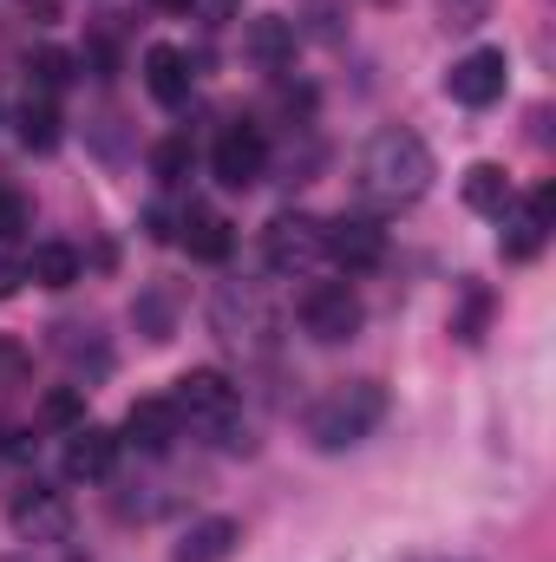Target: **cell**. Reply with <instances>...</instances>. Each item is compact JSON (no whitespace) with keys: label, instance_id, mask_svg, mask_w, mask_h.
I'll return each mask as SVG.
<instances>
[{"label":"cell","instance_id":"6da1fadb","mask_svg":"<svg viewBox=\"0 0 556 562\" xmlns=\"http://www.w3.org/2000/svg\"><path fill=\"white\" fill-rule=\"evenodd\" d=\"M354 183H360V196H367L374 210H407V203H419V196L432 190V150H425L419 132L387 125V132L367 138Z\"/></svg>","mask_w":556,"mask_h":562},{"label":"cell","instance_id":"7a4b0ae2","mask_svg":"<svg viewBox=\"0 0 556 562\" xmlns=\"http://www.w3.org/2000/svg\"><path fill=\"white\" fill-rule=\"evenodd\" d=\"M380 419H387V386L380 380H347V386H334V393L314 400L308 438H314V451H347V445H360Z\"/></svg>","mask_w":556,"mask_h":562},{"label":"cell","instance_id":"3957f363","mask_svg":"<svg viewBox=\"0 0 556 562\" xmlns=\"http://www.w3.org/2000/svg\"><path fill=\"white\" fill-rule=\"evenodd\" d=\"M360 321H367V307H360V294H354L347 281H314V288L301 294V334H314L321 347L354 340Z\"/></svg>","mask_w":556,"mask_h":562},{"label":"cell","instance_id":"277c9868","mask_svg":"<svg viewBox=\"0 0 556 562\" xmlns=\"http://www.w3.org/2000/svg\"><path fill=\"white\" fill-rule=\"evenodd\" d=\"M236 380L230 373H216V367H190L184 380H177V393H170V406H177V419L203 425V431H230L236 419Z\"/></svg>","mask_w":556,"mask_h":562},{"label":"cell","instance_id":"5b68a950","mask_svg":"<svg viewBox=\"0 0 556 562\" xmlns=\"http://www.w3.org/2000/svg\"><path fill=\"white\" fill-rule=\"evenodd\" d=\"M321 256H327V243H321V223H314V216L281 210L276 223L263 229V262H269V276H308Z\"/></svg>","mask_w":556,"mask_h":562},{"label":"cell","instance_id":"8992f818","mask_svg":"<svg viewBox=\"0 0 556 562\" xmlns=\"http://www.w3.org/2000/svg\"><path fill=\"white\" fill-rule=\"evenodd\" d=\"M504 79H511V59H504V46H471L452 72H445V92L458 99V105H471V112H485V105H498L504 99Z\"/></svg>","mask_w":556,"mask_h":562},{"label":"cell","instance_id":"52a82bcc","mask_svg":"<svg viewBox=\"0 0 556 562\" xmlns=\"http://www.w3.org/2000/svg\"><path fill=\"white\" fill-rule=\"evenodd\" d=\"M7 524H13L20 543H66V537H73V504H66L59 491H46V484H26V491L7 504Z\"/></svg>","mask_w":556,"mask_h":562},{"label":"cell","instance_id":"ba28073f","mask_svg":"<svg viewBox=\"0 0 556 562\" xmlns=\"http://www.w3.org/2000/svg\"><path fill=\"white\" fill-rule=\"evenodd\" d=\"M210 170H216L223 190L263 183V170H269V138H263L256 125H223V138H216V150H210Z\"/></svg>","mask_w":556,"mask_h":562},{"label":"cell","instance_id":"9c48e42d","mask_svg":"<svg viewBox=\"0 0 556 562\" xmlns=\"http://www.w3.org/2000/svg\"><path fill=\"white\" fill-rule=\"evenodd\" d=\"M321 243H327V256L341 262V269H380L387 262V229L374 223V216H334V223H321Z\"/></svg>","mask_w":556,"mask_h":562},{"label":"cell","instance_id":"30bf717a","mask_svg":"<svg viewBox=\"0 0 556 562\" xmlns=\"http://www.w3.org/2000/svg\"><path fill=\"white\" fill-rule=\"evenodd\" d=\"M210 321H216V334H223L230 347H263V340L276 334V314L263 307L256 288H223L216 307H210Z\"/></svg>","mask_w":556,"mask_h":562},{"label":"cell","instance_id":"8fae6325","mask_svg":"<svg viewBox=\"0 0 556 562\" xmlns=\"http://www.w3.org/2000/svg\"><path fill=\"white\" fill-rule=\"evenodd\" d=\"M59 464H66L73 484H99V477H112V464H119V431H105V425H73Z\"/></svg>","mask_w":556,"mask_h":562},{"label":"cell","instance_id":"7c38bea8","mask_svg":"<svg viewBox=\"0 0 556 562\" xmlns=\"http://www.w3.org/2000/svg\"><path fill=\"white\" fill-rule=\"evenodd\" d=\"M551 223H556V190H531L524 203H518V216L504 223V262H531L544 243H551Z\"/></svg>","mask_w":556,"mask_h":562},{"label":"cell","instance_id":"4fadbf2b","mask_svg":"<svg viewBox=\"0 0 556 562\" xmlns=\"http://www.w3.org/2000/svg\"><path fill=\"white\" fill-rule=\"evenodd\" d=\"M177 406L170 400H138L132 413H125V431H119V445H132L144 458H164L170 445H177Z\"/></svg>","mask_w":556,"mask_h":562},{"label":"cell","instance_id":"5bb4252c","mask_svg":"<svg viewBox=\"0 0 556 562\" xmlns=\"http://www.w3.org/2000/svg\"><path fill=\"white\" fill-rule=\"evenodd\" d=\"M190 59L177 53V46H151L144 53V92L164 105V112H177V105H190Z\"/></svg>","mask_w":556,"mask_h":562},{"label":"cell","instance_id":"9a60e30c","mask_svg":"<svg viewBox=\"0 0 556 562\" xmlns=\"http://www.w3.org/2000/svg\"><path fill=\"white\" fill-rule=\"evenodd\" d=\"M177 314H184V288L177 281H151V288H138V301H132V327H138L151 347H164L177 334Z\"/></svg>","mask_w":556,"mask_h":562},{"label":"cell","instance_id":"2e32d148","mask_svg":"<svg viewBox=\"0 0 556 562\" xmlns=\"http://www.w3.org/2000/svg\"><path fill=\"white\" fill-rule=\"evenodd\" d=\"M294 40H301V26L281 20V13H256V20L243 26V53H249L263 72H281V66L294 59Z\"/></svg>","mask_w":556,"mask_h":562},{"label":"cell","instance_id":"e0dca14e","mask_svg":"<svg viewBox=\"0 0 556 562\" xmlns=\"http://www.w3.org/2000/svg\"><path fill=\"white\" fill-rule=\"evenodd\" d=\"M236 543H243V524L236 517H203V524L184 530V543L170 550V562H230Z\"/></svg>","mask_w":556,"mask_h":562},{"label":"cell","instance_id":"ac0fdd59","mask_svg":"<svg viewBox=\"0 0 556 562\" xmlns=\"http://www.w3.org/2000/svg\"><path fill=\"white\" fill-rule=\"evenodd\" d=\"M465 203H471L478 216H504V210H511V177H504V164H471V170H465Z\"/></svg>","mask_w":556,"mask_h":562},{"label":"cell","instance_id":"d6986e66","mask_svg":"<svg viewBox=\"0 0 556 562\" xmlns=\"http://www.w3.org/2000/svg\"><path fill=\"white\" fill-rule=\"evenodd\" d=\"M184 243L197 262H223L230 256V223L216 210H184Z\"/></svg>","mask_w":556,"mask_h":562},{"label":"cell","instance_id":"ffe728a7","mask_svg":"<svg viewBox=\"0 0 556 562\" xmlns=\"http://www.w3.org/2000/svg\"><path fill=\"white\" fill-rule=\"evenodd\" d=\"M26 276L40 281V288H73L79 281V249L73 243H40L33 262H26Z\"/></svg>","mask_w":556,"mask_h":562},{"label":"cell","instance_id":"44dd1931","mask_svg":"<svg viewBox=\"0 0 556 562\" xmlns=\"http://www.w3.org/2000/svg\"><path fill=\"white\" fill-rule=\"evenodd\" d=\"M20 144H26V150H53V144H59V112H53V99H26V105H20Z\"/></svg>","mask_w":556,"mask_h":562},{"label":"cell","instance_id":"7402d4cb","mask_svg":"<svg viewBox=\"0 0 556 562\" xmlns=\"http://www.w3.org/2000/svg\"><path fill=\"white\" fill-rule=\"evenodd\" d=\"M26 79L40 86V99H53V92L73 79V53H59V46H40V53H26Z\"/></svg>","mask_w":556,"mask_h":562},{"label":"cell","instance_id":"603a6c76","mask_svg":"<svg viewBox=\"0 0 556 562\" xmlns=\"http://www.w3.org/2000/svg\"><path fill=\"white\" fill-rule=\"evenodd\" d=\"M59 353H66L73 367H86L92 380H99V373L112 367V353H105V347L92 340V327H59Z\"/></svg>","mask_w":556,"mask_h":562},{"label":"cell","instance_id":"cb8c5ba5","mask_svg":"<svg viewBox=\"0 0 556 562\" xmlns=\"http://www.w3.org/2000/svg\"><path fill=\"white\" fill-rule=\"evenodd\" d=\"M485 321H491V288L471 281V288H465V307L452 314V334H458L465 347H478V340H485Z\"/></svg>","mask_w":556,"mask_h":562},{"label":"cell","instance_id":"d4e9b609","mask_svg":"<svg viewBox=\"0 0 556 562\" xmlns=\"http://www.w3.org/2000/svg\"><path fill=\"white\" fill-rule=\"evenodd\" d=\"M26 229H33V203H26V190L0 183V243H20Z\"/></svg>","mask_w":556,"mask_h":562},{"label":"cell","instance_id":"484cf974","mask_svg":"<svg viewBox=\"0 0 556 562\" xmlns=\"http://www.w3.org/2000/svg\"><path fill=\"white\" fill-rule=\"evenodd\" d=\"M151 170H157V183H184L190 177V138H164L151 150Z\"/></svg>","mask_w":556,"mask_h":562},{"label":"cell","instance_id":"4316f807","mask_svg":"<svg viewBox=\"0 0 556 562\" xmlns=\"http://www.w3.org/2000/svg\"><path fill=\"white\" fill-rule=\"evenodd\" d=\"M46 425H79V393H73V386L46 400Z\"/></svg>","mask_w":556,"mask_h":562},{"label":"cell","instance_id":"83f0119b","mask_svg":"<svg viewBox=\"0 0 556 562\" xmlns=\"http://www.w3.org/2000/svg\"><path fill=\"white\" fill-rule=\"evenodd\" d=\"M26 373V353H20V340H0V386H13Z\"/></svg>","mask_w":556,"mask_h":562},{"label":"cell","instance_id":"f1b7e54d","mask_svg":"<svg viewBox=\"0 0 556 562\" xmlns=\"http://www.w3.org/2000/svg\"><path fill=\"white\" fill-rule=\"evenodd\" d=\"M144 236H151V243H170V236H177V229H170V210H164V203H151V210H144Z\"/></svg>","mask_w":556,"mask_h":562},{"label":"cell","instance_id":"f546056e","mask_svg":"<svg viewBox=\"0 0 556 562\" xmlns=\"http://www.w3.org/2000/svg\"><path fill=\"white\" fill-rule=\"evenodd\" d=\"M20 281H26V269H20V262H13V256H0V301H7V294H13V288H20Z\"/></svg>","mask_w":556,"mask_h":562},{"label":"cell","instance_id":"4dcf8cb0","mask_svg":"<svg viewBox=\"0 0 556 562\" xmlns=\"http://www.w3.org/2000/svg\"><path fill=\"white\" fill-rule=\"evenodd\" d=\"M157 7H184V13H190V7H197V0H157Z\"/></svg>","mask_w":556,"mask_h":562}]
</instances>
